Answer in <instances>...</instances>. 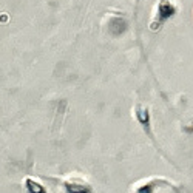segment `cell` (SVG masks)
Returning a JSON list of instances; mask_svg holds the SVG:
<instances>
[{
	"instance_id": "obj_1",
	"label": "cell",
	"mask_w": 193,
	"mask_h": 193,
	"mask_svg": "<svg viewBox=\"0 0 193 193\" xmlns=\"http://www.w3.org/2000/svg\"><path fill=\"white\" fill-rule=\"evenodd\" d=\"M64 187L66 193H91V187L82 179H66Z\"/></svg>"
},
{
	"instance_id": "obj_2",
	"label": "cell",
	"mask_w": 193,
	"mask_h": 193,
	"mask_svg": "<svg viewBox=\"0 0 193 193\" xmlns=\"http://www.w3.org/2000/svg\"><path fill=\"white\" fill-rule=\"evenodd\" d=\"M175 11H176V8H175L170 2H161V5L158 8V16H156V25H153L151 28H158V25H161L164 20H167L168 17H172L175 14Z\"/></svg>"
},
{
	"instance_id": "obj_3",
	"label": "cell",
	"mask_w": 193,
	"mask_h": 193,
	"mask_svg": "<svg viewBox=\"0 0 193 193\" xmlns=\"http://www.w3.org/2000/svg\"><path fill=\"white\" fill-rule=\"evenodd\" d=\"M25 185L28 188L29 193H47V190L43 188V185L37 181H34V179H25Z\"/></svg>"
}]
</instances>
